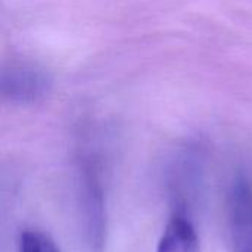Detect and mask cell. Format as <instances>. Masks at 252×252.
<instances>
[{
	"label": "cell",
	"instance_id": "cell-1",
	"mask_svg": "<svg viewBox=\"0 0 252 252\" xmlns=\"http://www.w3.org/2000/svg\"><path fill=\"white\" fill-rule=\"evenodd\" d=\"M80 208L86 244L92 252H102L106 242V202L105 190L96 161L84 158L80 167Z\"/></svg>",
	"mask_w": 252,
	"mask_h": 252
},
{
	"label": "cell",
	"instance_id": "cell-2",
	"mask_svg": "<svg viewBox=\"0 0 252 252\" xmlns=\"http://www.w3.org/2000/svg\"><path fill=\"white\" fill-rule=\"evenodd\" d=\"M204 177V152L198 145L183 148L168 171V186L173 196L174 211L190 216Z\"/></svg>",
	"mask_w": 252,
	"mask_h": 252
},
{
	"label": "cell",
	"instance_id": "cell-3",
	"mask_svg": "<svg viewBox=\"0 0 252 252\" xmlns=\"http://www.w3.org/2000/svg\"><path fill=\"white\" fill-rule=\"evenodd\" d=\"M226 211L232 252H252V188L244 174L230 185Z\"/></svg>",
	"mask_w": 252,
	"mask_h": 252
},
{
	"label": "cell",
	"instance_id": "cell-4",
	"mask_svg": "<svg viewBox=\"0 0 252 252\" xmlns=\"http://www.w3.org/2000/svg\"><path fill=\"white\" fill-rule=\"evenodd\" d=\"M49 90V78L27 63L0 66V99L13 103H32Z\"/></svg>",
	"mask_w": 252,
	"mask_h": 252
},
{
	"label": "cell",
	"instance_id": "cell-5",
	"mask_svg": "<svg viewBox=\"0 0 252 252\" xmlns=\"http://www.w3.org/2000/svg\"><path fill=\"white\" fill-rule=\"evenodd\" d=\"M157 252H201V244L192 216L173 211L159 239Z\"/></svg>",
	"mask_w": 252,
	"mask_h": 252
},
{
	"label": "cell",
	"instance_id": "cell-6",
	"mask_svg": "<svg viewBox=\"0 0 252 252\" xmlns=\"http://www.w3.org/2000/svg\"><path fill=\"white\" fill-rule=\"evenodd\" d=\"M19 252H61L55 242L43 232L25 230L19 238Z\"/></svg>",
	"mask_w": 252,
	"mask_h": 252
}]
</instances>
